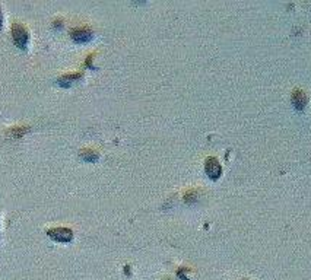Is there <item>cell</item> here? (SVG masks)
<instances>
[{"mask_svg":"<svg viewBox=\"0 0 311 280\" xmlns=\"http://www.w3.org/2000/svg\"><path fill=\"white\" fill-rule=\"evenodd\" d=\"M205 171H206L208 177H211L212 180H216V178H219L222 168H221L219 162L215 158H208L206 164H205Z\"/></svg>","mask_w":311,"mask_h":280,"instance_id":"1","label":"cell"},{"mask_svg":"<svg viewBox=\"0 0 311 280\" xmlns=\"http://www.w3.org/2000/svg\"><path fill=\"white\" fill-rule=\"evenodd\" d=\"M53 232L58 234V235H51V238L57 239V241H71L72 239V232L68 229H57Z\"/></svg>","mask_w":311,"mask_h":280,"instance_id":"2","label":"cell"},{"mask_svg":"<svg viewBox=\"0 0 311 280\" xmlns=\"http://www.w3.org/2000/svg\"><path fill=\"white\" fill-rule=\"evenodd\" d=\"M292 102H294V105H295L297 108L302 110V108L305 107V104H307V98H305V95H304L302 92H297V94L294 95V98H292Z\"/></svg>","mask_w":311,"mask_h":280,"instance_id":"3","label":"cell"},{"mask_svg":"<svg viewBox=\"0 0 311 280\" xmlns=\"http://www.w3.org/2000/svg\"><path fill=\"white\" fill-rule=\"evenodd\" d=\"M75 35V40H78V41H86V40H89V34H86V32H81V34H78V32H75L73 34Z\"/></svg>","mask_w":311,"mask_h":280,"instance_id":"4","label":"cell"},{"mask_svg":"<svg viewBox=\"0 0 311 280\" xmlns=\"http://www.w3.org/2000/svg\"><path fill=\"white\" fill-rule=\"evenodd\" d=\"M0 24H2V15H0ZM2 27V25H0Z\"/></svg>","mask_w":311,"mask_h":280,"instance_id":"5","label":"cell"}]
</instances>
